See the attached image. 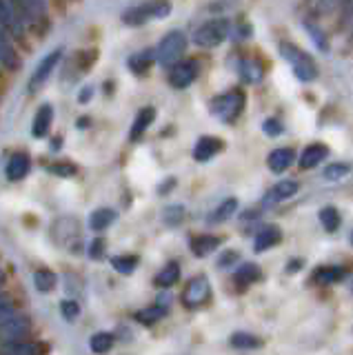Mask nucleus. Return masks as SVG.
Instances as JSON below:
<instances>
[{"instance_id": "obj_1", "label": "nucleus", "mask_w": 353, "mask_h": 355, "mask_svg": "<svg viewBox=\"0 0 353 355\" xmlns=\"http://www.w3.org/2000/svg\"><path fill=\"white\" fill-rule=\"evenodd\" d=\"M278 49H280L282 58L291 64V69H293L298 80H300V83L316 80V78H318V64L313 62V58L307 51H302L298 44L286 42V40H280Z\"/></svg>"}, {"instance_id": "obj_2", "label": "nucleus", "mask_w": 353, "mask_h": 355, "mask_svg": "<svg viewBox=\"0 0 353 355\" xmlns=\"http://www.w3.org/2000/svg\"><path fill=\"white\" fill-rule=\"evenodd\" d=\"M171 14L169 0H147L136 7H129L123 14V22L129 27H142L151 20H162Z\"/></svg>"}, {"instance_id": "obj_3", "label": "nucleus", "mask_w": 353, "mask_h": 355, "mask_svg": "<svg viewBox=\"0 0 353 355\" xmlns=\"http://www.w3.org/2000/svg\"><path fill=\"white\" fill-rule=\"evenodd\" d=\"M245 92H242L240 87L236 89H229L227 94H220L212 100V114L218 118V120H223V122H236L238 116L242 114V109H245Z\"/></svg>"}, {"instance_id": "obj_4", "label": "nucleus", "mask_w": 353, "mask_h": 355, "mask_svg": "<svg viewBox=\"0 0 353 355\" xmlns=\"http://www.w3.org/2000/svg\"><path fill=\"white\" fill-rule=\"evenodd\" d=\"M229 20L227 18H212L203 22L200 27L193 31V44L200 49H214L223 44L229 36Z\"/></svg>"}, {"instance_id": "obj_5", "label": "nucleus", "mask_w": 353, "mask_h": 355, "mask_svg": "<svg viewBox=\"0 0 353 355\" xmlns=\"http://www.w3.org/2000/svg\"><path fill=\"white\" fill-rule=\"evenodd\" d=\"M184 49H187V36L180 29L164 33L156 47V62L162 67H171L182 58Z\"/></svg>"}, {"instance_id": "obj_6", "label": "nucleus", "mask_w": 353, "mask_h": 355, "mask_svg": "<svg viewBox=\"0 0 353 355\" xmlns=\"http://www.w3.org/2000/svg\"><path fill=\"white\" fill-rule=\"evenodd\" d=\"M209 300H212V284H209V277L207 275L191 277L182 291V304L187 309H198V306H205Z\"/></svg>"}, {"instance_id": "obj_7", "label": "nucleus", "mask_w": 353, "mask_h": 355, "mask_svg": "<svg viewBox=\"0 0 353 355\" xmlns=\"http://www.w3.org/2000/svg\"><path fill=\"white\" fill-rule=\"evenodd\" d=\"M198 76H200V62L196 58L178 60L175 64H171V69H169V85L173 89H187L196 83Z\"/></svg>"}, {"instance_id": "obj_8", "label": "nucleus", "mask_w": 353, "mask_h": 355, "mask_svg": "<svg viewBox=\"0 0 353 355\" xmlns=\"http://www.w3.org/2000/svg\"><path fill=\"white\" fill-rule=\"evenodd\" d=\"M60 58H62V47H56V49H51L45 55V58L38 62V67H36L34 73H31V78H29V94H36L38 89L49 80V76L56 71Z\"/></svg>"}, {"instance_id": "obj_9", "label": "nucleus", "mask_w": 353, "mask_h": 355, "mask_svg": "<svg viewBox=\"0 0 353 355\" xmlns=\"http://www.w3.org/2000/svg\"><path fill=\"white\" fill-rule=\"evenodd\" d=\"M0 25L7 27L16 40L25 38V22L20 18L14 0H0Z\"/></svg>"}, {"instance_id": "obj_10", "label": "nucleus", "mask_w": 353, "mask_h": 355, "mask_svg": "<svg viewBox=\"0 0 353 355\" xmlns=\"http://www.w3.org/2000/svg\"><path fill=\"white\" fill-rule=\"evenodd\" d=\"M0 64H5V69L9 71H16L20 67V53L16 49V38L3 25H0Z\"/></svg>"}, {"instance_id": "obj_11", "label": "nucleus", "mask_w": 353, "mask_h": 355, "mask_svg": "<svg viewBox=\"0 0 353 355\" xmlns=\"http://www.w3.org/2000/svg\"><path fill=\"white\" fill-rule=\"evenodd\" d=\"M298 182L295 180H280L278 184H273L267 193H264L262 202H260V209H269V207H275L284 202V200H289L298 193Z\"/></svg>"}, {"instance_id": "obj_12", "label": "nucleus", "mask_w": 353, "mask_h": 355, "mask_svg": "<svg viewBox=\"0 0 353 355\" xmlns=\"http://www.w3.org/2000/svg\"><path fill=\"white\" fill-rule=\"evenodd\" d=\"M31 171V155L25 151H18L14 155H9L7 166H5V178L9 182H20L25 180Z\"/></svg>"}, {"instance_id": "obj_13", "label": "nucleus", "mask_w": 353, "mask_h": 355, "mask_svg": "<svg viewBox=\"0 0 353 355\" xmlns=\"http://www.w3.org/2000/svg\"><path fill=\"white\" fill-rule=\"evenodd\" d=\"M225 149V142L218 136H200L193 144V160L196 162H209L212 158Z\"/></svg>"}, {"instance_id": "obj_14", "label": "nucleus", "mask_w": 353, "mask_h": 355, "mask_svg": "<svg viewBox=\"0 0 353 355\" xmlns=\"http://www.w3.org/2000/svg\"><path fill=\"white\" fill-rule=\"evenodd\" d=\"M153 62H156V49H153V47L140 49V51L131 53L127 58V67H129V71L134 76H147L149 69L153 67Z\"/></svg>"}, {"instance_id": "obj_15", "label": "nucleus", "mask_w": 353, "mask_h": 355, "mask_svg": "<svg viewBox=\"0 0 353 355\" xmlns=\"http://www.w3.org/2000/svg\"><path fill=\"white\" fill-rule=\"evenodd\" d=\"M220 244H223V238L220 236H214V233H200V236H193L189 240V249L196 258H207V255H212L214 251L220 249Z\"/></svg>"}, {"instance_id": "obj_16", "label": "nucleus", "mask_w": 353, "mask_h": 355, "mask_svg": "<svg viewBox=\"0 0 353 355\" xmlns=\"http://www.w3.org/2000/svg\"><path fill=\"white\" fill-rule=\"evenodd\" d=\"M347 277V271L342 269L338 264H322L311 273V282L318 286H331V284H338Z\"/></svg>"}, {"instance_id": "obj_17", "label": "nucleus", "mask_w": 353, "mask_h": 355, "mask_svg": "<svg viewBox=\"0 0 353 355\" xmlns=\"http://www.w3.org/2000/svg\"><path fill=\"white\" fill-rule=\"evenodd\" d=\"M282 242V231L280 227L275 225H264L258 233H256V240H253V251L256 253H264L273 249L275 244Z\"/></svg>"}, {"instance_id": "obj_18", "label": "nucleus", "mask_w": 353, "mask_h": 355, "mask_svg": "<svg viewBox=\"0 0 353 355\" xmlns=\"http://www.w3.org/2000/svg\"><path fill=\"white\" fill-rule=\"evenodd\" d=\"M49 351L47 344L29 342V340H12L7 347L0 349V355H45Z\"/></svg>"}, {"instance_id": "obj_19", "label": "nucleus", "mask_w": 353, "mask_h": 355, "mask_svg": "<svg viewBox=\"0 0 353 355\" xmlns=\"http://www.w3.org/2000/svg\"><path fill=\"white\" fill-rule=\"evenodd\" d=\"M327 155H329V147L322 142H313V144H309V147L300 153V158H298V166L300 169H313V166H318L322 160H327Z\"/></svg>"}, {"instance_id": "obj_20", "label": "nucleus", "mask_w": 353, "mask_h": 355, "mask_svg": "<svg viewBox=\"0 0 353 355\" xmlns=\"http://www.w3.org/2000/svg\"><path fill=\"white\" fill-rule=\"evenodd\" d=\"M53 125V107L49 103L40 105L36 109V116H34V122H31V136L34 138H45L49 129Z\"/></svg>"}, {"instance_id": "obj_21", "label": "nucleus", "mask_w": 353, "mask_h": 355, "mask_svg": "<svg viewBox=\"0 0 353 355\" xmlns=\"http://www.w3.org/2000/svg\"><path fill=\"white\" fill-rule=\"evenodd\" d=\"M260 277H262V271L256 262H242L234 271V284L245 291V288H249L251 284H256Z\"/></svg>"}, {"instance_id": "obj_22", "label": "nucleus", "mask_w": 353, "mask_h": 355, "mask_svg": "<svg viewBox=\"0 0 353 355\" xmlns=\"http://www.w3.org/2000/svg\"><path fill=\"white\" fill-rule=\"evenodd\" d=\"M153 120H156V107H142L136 114L134 125L129 129V140H134V142L140 140L147 133V129L153 125Z\"/></svg>"}, {"instance_id": "obj_23", "label": "nucleus", "mask_w": 353, "mask_h": 355, "mask_svg": "<svg viewBox=\"0 0 353 355\" xmlns=\"http://www.w3.org/2000/svg\"><path fill=\"white\" fill-rule=\"evenodd\" d=\"M293 160H295V151L291 147H278L267 155V166L273 173H282L293 164Z\"/></svg>"}, {"instance_id": "obj_24", "label": "nucleus", "mask_w": 353, "mask_h": 355, "mask_svg": "<svg viewBox=\"0 0 353 355\" xmlns=\"http://www.w3.org/2000/svg\"><path fill=\"white\" fill-rule=\"evenodd\" d=\"M167 313H169L167 304H151L147 309L136 311L134 320L138 322V324H142V327H153V324H158L162 318H167Z\"/></svg>"}, {"instance_id": "obj_25", "label": "nucleus", "mask_w": 353, "mask_h": 355, "mask_svg": "<svg viewBox=\"0 0 353 355\" xmlns=\"http://www.w3.org/2000/svg\"><path fill=\"white\" fill-rule=\"evenodd\" d=\"M238 76L242 83L247 85H256L262 80V67L256 58H242L238 62Z\"/></svg>"}, {"instance_id": "obj_26", "label": "nucleus", "mask_w": 353, "mask_h": 355, "mask_svg": "<svg viewBox=\"0 0 353 355\" xmlns=\"http://www.w3.org/2000/svg\"><path fill=\"white\" fill-rule=\"evenodd\" d=\"M229 344L238 351H256V349H262L264 342L249 331H236L229 336Z\"/></svg>"}, {"instance_id": "obj_27", "label": "nucleus", "mask_w": 353, "mask_h": 355, "mask_svg": "<svg viewBox=\"0 0 353 355\" xmlns=\"http://www.w3.org/2000/svg\"><path fill=\"white\" fill-rule=\"evenodd\" d=\"M178 280H180V264L175 260H171L156 273V277H153V284H156L158 288H169Z\"/></svg>"}, {"instance_id": "obj_28", "label": "nucleus", "mask_w": 353, "mask_h": 355, "mask_svg": "<svg viewBox=\"0 0 353 355\" xmlns=\"http://www.w3.org/2000/svg\"><path fill=\"white\" fill-rule=\"evenodd\" d=\"M116 220H118V214H116L114 209L101 207V209L92 211V216H89V229L92 231H105V229L112 227Z\"/></svg>"}, {"instance_id": "obj_29", "label": "nucleus", "mask_w": 353, "mask_h": 355, "mask_svg": "<svg viewBox=\"0 0 353 355\" xmlns=\"http://www.w3.org/2000/svg\"><path fill=\"white\" fill-rule=\"evenodd\" d=\"M98 55H101V53H98L96 47H87V49L76 51V53L71 55V64H74L76 73H87V71H89L92 67L96 64Z\"/></svg>"}, {"instance_id": "obj_30", "label": "nucleus", "mask_w": 353, "mask_h": 355, "mask_svg": "<svg viewBox=\"0 0 353 355\" xmlns=\"http://www.w3.org/2000/svg\"><path fill=\"white\" fill-rule=\"evenodd\" d=\"M318 220H320V225H322V229L327 233H336L340 229V225H342V216H340L338 207H334V205H327V207L320 209Z\"/></svg>"}, {"instance_id": "obj_31", "label": "nucleus", "mask_w": 353, "mask_h": 355, "mask_svg": "<svg viewBox=\"0 0 353 355\" xmlns=\"http://www.w3.org/2000/svg\"><path fill=\"white\" fill-rule=\"evenodd\" d=\"M114 344H116V336L114 333H109V331H98L94 333V336L89 338V349L96 353V355H105L114 349Z\"/></svg>"}, {"instance_id": "obj_32", "label": "nucleus", "mask_w": 353, "mask_h": 355, "mask_svg": "<svg viewBox=\"0 0 353 355\" xmlns=\"http://www.w3.org/2000/svg\"><path fill=\"white\" fill-rule=\"evenodd\" d=\"M236 211H238V200L236 198H227L225 202H220L212 211V216H209V222H212V225H220V222H225V220H229L231 216H234Z\"/></svg>"}, {"instance_id": "obj_33", "label": "nucleus", "mask_w": 353, "mask_h": 355, "mask_svg": "<svg viewBox=\"0 0 353 355\" xmlns=\"http://www.w3.org/2000/svg\"><path fill=\"white\" fill-rule=\"evenodd\" d=\"M56 282H58L56 273L49 271V269H38V271L34 273V284H36V288H38L40 293H49V291H53V288H56Z\"/></svg>"}, {"instance_id": "obj_34", "label": "nucleus", "mask_w": 353, "mask_h": 355, "mask_svg": "<svg viewBox=\"0 0 353 355\" xmlns=\"http://www.w3.org/2000/svg\"><path fill=\"white\" fill-rule=\"evenodd\" d=\"M351 173V164L347 162H331L325 166V171H322V178L327 182H340V180H345V178Z\"/></svg>"}, {"instance_id": "obj_35", "label": "nucleus", "mask_w": 353, "mask_h": 355, "mask_svg": "<svg viewBox=\"0 0 353 355\" xmlns=\"http://www.w3.org/2000/svg\"><path fill=\"white\" fill-rule=\"evenodd\" d=\"M138 264H140L138 255H114V258H112V266L120 275H131L136 271Z\"/></svg>"}, {"instance_id": "obj_36", "label": "nucleus", "mask_w": 353, "mask_h": 355, "mask_svg": "<svg viewBox=\"0 0 353 355\" xmlns=\"http://www.w3.org/2000/svg\"><path fill=\"white\" fill-rule=\"evenodd\" d=\"M184 207L182 205H169V207H164L162 211V222L167 227H178L182 225V220H184Z\"/></svg>"}, {"instance_id": "obj_37", "label": "nucleus", "mask_w": 353, "mask_h": 355, "mask_svg": "<svg viewBox=\"0 0 353 355\" xmlns=\"http://www.w3.org/2000/svg\"><path fill=\"white\" fill-rule=\"evenodd\" d=\"M47 171L56 178H74L76 173H78V166H76L74 162H67V160H58V162L49 164Z\"/></svg>"}, {"instance_id": "obj_38", "label": "nucleus", "mask_w": 353, "mask_h": 355, "mask_svg": "<svg viewBox=\"0 0 353 355\" xmlns=\"http://www.w3.org/2000/svg\"><path fill=\"white\" fill-rule=\"evenodd\" d=\"M304 29L309 31V38H311L313 42H316V47L320 49V51H329V42H327V36L322 31H320L316 25H311L309 20H304Z\"/></svg>"}, {"instance_id": "obj_39", "label": "nucleus", "mask_w": 353, "mask_h": 355, "mask_svg": "<svg viewBox=\"0 0 353 355\" xmlns=\"http://www.w3.org/2000/svg\"><path fill=\"white\" fill-rule=\"evenodd\" d=\"M60 315L67 322H76L80 318V304L76 300H62L60 302Z\"/></svg>"}, {"instance_id": "obj_40", "label": "nucleus", "mask_w": 353, "mask_h": 355, "mask_svg": "<svg viewBox=\"0 0 353 355\" xmlns=\"http://www.w3.org/2000/svg\"><path fill=\"white\" fill-rule=\"evenodd\" d=\"M20 3H23L36 18L47 16V0H20Z\"/></svg>"}, {"instance_id": "obj_41", "label": "nucleus", "mask_w": 353, "mask_h": 355, "mask_svg": "<svg viewBox=\"0 0 353 355\" xmlns=\"http://www.w3.org/2000/svg\"><path fill=\"white\" fill-rule=\"evenodd\" d=\"M262 131L267 133V136H271V138H278L280 133L284 131V125L278 118H267L262 122Z\"/></svg>"}, {"instance_id": "obj_42", "label": "nucleus", "mask_w": 353, "mask_h": 355, "mask_svg": "<svg viewBox=\"0 0 353 355\" xmlns=\"http://www.w3.org/2000/svg\"><path fill=\"white\" fill-rule=\"evenodd\" d=\"M236 262H240V253L236 249H227L223 255L218 258V269H229V266H234Z\"/></svg>"}, {"instance_id": "obj_43", "label": "nucleus", "mask_w": 353, "mask_h": 355, "mask_svg": "<svg viewBox=\"0 0 353 355\" xmlns=\"http://www.w3.org/2000/svg\"><path fill=\"white\" fill-rule=\"evenodd\" d=\"M14 315V304L12 300H9V295L0 293V322H5L7 318Z\"/></svg>"}, {"instance_id": "obj_44", "label": "nucleus", "mask_w": 353, "mask_h": 355, "mask_svg": "<svg viewBox=\"0 0 353 355\" xmlns=\"http://www.w3.org/2000/svg\"><path fill=\"white\" fill-rule=\"evenodd\" d=\"M105 247H107L105 240H103V238H96V240L89 244V258H92V260H101L103 255H105Z\"/></svg>"}, {"instance_id": "obj_45", "label": "nucleus", "mask_w": 353, "mask_h": 355, "mask_svg": "<svg viewBox=\"0 0 353 355\" xmlns=\"http://www.w3.org/2000/svg\"><path fill=\"white\" fill-rule=\"evenodd\" d=\"M340 9H342L340 25H347L349 20H353V0H345V3L340 5Z\"/></svg>"}, {"instance_id": "obj_46", "label": "nucleus", "mask_w": 353, "mask_h": 355, "mask_svg": "<svg viewBox=\"0 0 353 355\" xmlns=\"http://www.w3.org/2000/svg\"><path fill=\"white\" fill-rule=\"evenodd\" d=\"M94 98V85H85L78 92V103L80 105H89Z\"/></svg>"}, {"instance_id": "obj_47", "label": "nucleus", "mask_w": 353, "mask_h": 355, "mask_svg": "<svg viewBox=\"0 0 353 355\" xmlns=\"http://www.w3.org/2000/svg\"><path fill=\"white\" fill-rule=\"evenodd\" d=\"M304 266V260L302 258H293V260H289L286 262V266H284V271L289 273V275H293V273H298Z\"/></svg>"}, {"instance_id": "obj_48", "label": "nucleus", "mask_w": 353, "mask_h": 355, "mask_svg": "<svg viewBox=\"0 0 353 355\" xmlns=\"http://www.w3.org/2000/svg\"><path fill=\"white\" fill-rule=\"evenodd\" d=\"M173 187H175V178H167V180H164L162 184H158V193H160V196L169 193Z\"/></svg>"}, {"instance_id": "obj_49", "label": "nucleus", "mask_w": 353, "mask_h": 355, "mask_svg": "<svg viewBox=\"0 0 353 355\" xmlns=\"http://www.w3.org/2000/svg\"><path fill=\"white\" fill-rule=\"evenodd\" d=\"M92 118H87V116H83V118H78V122H76V127H78V129H87V127H89L92 125V122H89Z\"/></svg>"}, {"instance_id": "obj_50", "label": "nucleus", "mask_w": 353, "mask_h": 355, "mask_svg": "<svg viewBox=\"0 0 353 355\" xmlns=\"http://www.w3.org/2000/svg\"><path fill=\"white\" fill-rule=\"evenodd\" d=\"M60 147H62V136H56V138L51 140V151H56Z\"/></svg>"}, {"instance_id": "obj_51", "label": "nucleus", "mask_w": 353, "mask_h": 355, "mask_svg": "<svg viewBox=\"0 0 353 355\" xmlns=\"http://www.w3.org/2000/svg\"><path fill=\"white\" fill-rule=\"evenodd\" d=\"M5 282H7V275H5V271H3V269H0V288L5 286Z\"/></svg>"}, {"instance_id": "obj_52", "label": "nucleus", "mask_w": 353, "mask_h": 355, "mask_svg": "<svg viewBox=\"0 0 353 355\" xmlns=\"http://www.w3.org/2000/svg\"><path fill=\"white\" fill-rule=\"evenodd\" d=\"M349 242H351V247H353V229L349 231Z\"/></svg>"}, {"instance_id": "obj_53", "label": "nucleus", "mask_w": 353, "mask_h": 355, "mask_svg": "<svg viewBox=\"0 0 353 355\" xmlns=\"http://www.w3.org/2000/svg\"><path fill=\"white\" fill-rule=\"evenodd\" d=\"M349 291L353 293V277H351V280H349Z\"/></svg>"}, {"instance_id": "obj_54", "label": "nucleus", "mask_w": 353, "mask_h": 355, "mask_svg": "<svg viewBox=\"0 0 353 355\" xmlns=\"http://www.w3.org/2000/svg\"><path fill=\"white\" fill-rule=\"evenodd\" d=\"M309 3H316L318 5V3H322V0H309Z\"/></svg>"}]
</instances>
